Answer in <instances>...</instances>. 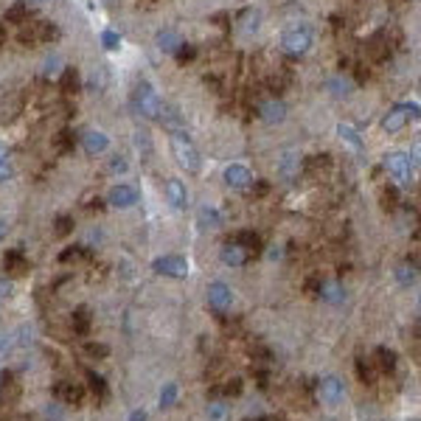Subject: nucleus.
Listing matches in <instances>:
<instances>
[{
	"label": "nucleus",
	"mask_w": 421,
	"mask_h": 421,
	"mask_svg": "<svg viewBox=\"0 0 421 421\" xmlns=\"http://www.w3.org/2000/svg\"><path fill=\"white\" fill-rule=\"evenodd\" d=\"M315 46V31L312 26L306 23H298V26H289L284 34H281V48L284 54L289 57H306Z\"/></svg>",
	"instance_id": "nucleus-1"
},
{
	"label": "nucleus",
	"mask_w": 421,
	"mask_h": 421,
	"mask_svg": "<svg viewBox=\"0 0 421 421\" xmlns=\"http://www.w3.org/2000/svg\"><path fill=\"white\" fill-rule=\"evenodd\" d=\"M168 141H172V155H175V160L186 168V172L197 175L199 168H202V157H199V149L194 146V141L188 138V133H186V130H175Z\"/></svg>",
	"instance_id": "nucleus-2"
},
{
	"label": "nucleus",
	"mask_w": 421,
	"mask_h": 421,
	"mask_svg": "<svg viewBox=\"0 0 421 421\" xmlns=\"http://www.w3.org/2000/svg\"><path fill=\"white\" fill-rule=\"evenodd\" d=\"M133 104H135V110L144 115V118H163V99H160V93L155 90V84L152 81H146V79H141L138 84H135V90H133Z\"/></svg>",
	"instance_id": "nucleus-3"
},
{
	"label": "nucleus",
	"mask_w": 421,
	"mask_h": 421,
	"mask_svg": "<svg viewBox=\"0 0 421 421\" xmlns=\"http://www.w3.org/2000/svg\"><path fill=\"white\" fill-rule=\"evenodd\" d=\"M385 168H388V175L393 177L396 186H410L413 183V157L407 152H388L385 155Z\"/></svg>",
	"instance_id": "nucleus-4"
},
{
	"label": "nucleus",
	"mask_w": 421,
	"mask_h": 421,
	"mask_svg": "<svg viewBox=\"0 0 421 421\" xmlns=\"http://www.w3.org/2000/svg\"><path fill=\"white\" fill-rule=\"evenodd\" d=\"M413 118H418V104H415V101H413V104H393V107L388 110V115L382 118V130L391 133V135H393V133H402Z\"/></svg>",
	"instance_id": "nucleus-5"
},
{
	"label": "nucleus",
	"mask_w": 421,
	"mask_h": 421,
	"mask_svg": "<svg viewBox=\"0 0 421 421\" xmlns=\"http://www.w3.org/2000/svg\"><path fill=\"white\" fill-rule=\"evenodd\" d=\"M208 306L214 309L217 315L228 312L233 306V289L225 281H214V284L208 286Z\"/></svg>",
	"instance_id": "nucleus-6"
},
{
	"label": "nucleus",
	"mask_w": 421,
	"mask_h": 421,
	"mask_svg": "<svg viewBox=\"0 0 421 421\" xmlns=\"http://www.w3.org/2000/svg\"><path fill=\"white\" fill-rule=\"evenodd\" d=\"M152 270L157 275H166V278H186L188 275V262L183 256H160V259H155Z\"/></svg>",
	"instance_id": "nucleus-7"
},
{
	"label": "nucleus",
	"mask_w": 421,
	"mask_h": 421,
	"mask_svg": "<svg viewBox=\"0 0 421 421\" xmlns=\"http://www.w3.org/2000/svg\"><path fill=\"white\" fill-rule=\"evenodd\" d=\"M107 202L112 205V208H133V205H138L141 202V191L135 188V186H126V183H118V186H112L110 188V194H107Z\"/></svg>",
	"instance_id": "nucleus-8"
},
{
	"label": "nucleus",
	"mask_w": 421,
	"mask_h": 421,
	"mask_svg": "<svg viewBox=\"0 0 421 421\" xmlns=\"http://www.w3.org/2000/svg\"><path fill=\"white\" fill-rule=\"evenodd\" d=\"M222 177H225V183H228L231 188H236V191H244V188H250L253 183H256V177H253V172H250L244 163H231V166H225Z\"/></svg>",
	"instance_id": "nucleus-9"
},
{
	"label": "nucleus",
	"mask_w": 421,
	"mask_h": 421,
	"mask_svg": "<svg viewBox=\"0 0 421 421\" xmlns=\"http://www.w3.org/2000/svg\"><path fill=\"white\" fill-rule=\"evenodd\" d=\"M301 166H304L301 152L286 149V152L281 155V160H278V175H281V180H286V183L298 180V175H301Z\"/></svg>",
	"instance_id": "nucleus-10"
},
{
	"label": "nucleus",
	"mask_w": 421,
	"mask_h": 421,
	"mask_svg": "<svg viewBox=\"0 0 421 421\" xmlns=\"http://www.w3.org/2000/svg\"><path fill=\"white\" fill-rule=\"evenodd\" d=\"M317 396L326 404H340L343 396H346V388H343V382L337 376H326V379L317 382Z\"/></svg>",
	"instance_id": "nucleus-11"
},
{
	"label": "nucleus",
	"mask_w": 421,
	"mask_h": 421,
	"mask_svg": "<svg viewBox=\"0 0 421 421\" xmlns=\"http://www.w3.org/2000/svg\"><path fill=\"white\" fill-rule=\"evenodd\" d=\"M259 118H262L264 124H270V126L284 124V121H286V104H284L281 99H267V101L259 104Z\"/></svg>",
	"instance_id": "nucleus-12"
},
{
	"label": "nucleus",
	"mask_w": 421,
	"mask_h": 421,
	"mask_svg": "<svg viewBox=\"0 0 421 421\" xmlns=\"http://www.w3.org/2000/svg\"><path fill=\"white\" fill-rule=\"evenodd\" d=\"M219 259H222V264H228V267H244L247 262H250V253L239 244V242H225L222 244V250H219Z\"/></svg>",
	"instance_id": "nucleus-13"
},
{
	"label": "nucleus",
	"mask_w": 421,
	"mask_h": 421,
	"mask_svg": "<svg viewBox=\"0 0 421 421\" xmlns=\"http://www.w3.org/2000/svg\"><path fill=\"white\" fill-rule=\"evenodd\" d=\"M81 149L88 152V155H104L107 149H110V138H107V133H101V130H88L81 135Z\"/></svg>",
	"instance_id": "nucleus-14"
},
{
	"label": "nucleus",
	"mask_w": 421,
	"mask_h": 421,
	"mask_svg": "<svg viewBox=\"0 0 421 421\" xmlns=\"http://www.w3.org/2000/svg\"><path fill=\"white\" fill-rule=\"evenodd\" d=\"M54 396H57L62 404H73V407H79V404L84 402V388L76 385V382H57Z\"/></svg>",
	"instance_id": "nucleus-15"
},
{
	"label": "nucleus",
	"mask_w": 421,
	"mask_h": 421,
	"mask_svg": "<svg viewBox=\"0 0 421 421\" xmlns=\"http://www.w3.org/2000/svg\"><path fill=\"white\" fill-rule=\"evenodd\" d=\"M183 42H186V39H183L175 28H160L157 37H155V46H157V51H163V54H177Z\"/></svg>",
	"instance_id": "nucleus-16"
},
{
	"label": "nucleus",
	"mask_w": 421,
	"mask_h": 421,
	"mask_svg": "<svg viewBox=\"0 0 421 421\" xmlns=\"http://www.w3.org/2000/svg\"><path fill=\"white\" fill-rule=\"evenodd\" d=\"M166 197H168V202H172V208H175V210H183V208L188 205V191H186V183H183V180H177V177H168V183H166Z\"/></svg>",
	"instance_id": "nucleus-17"
},
{
	"label": "nucleus",
	"mask_w": 421,
	"mask_h": 421,
	"mask_svg": "<svg viewBox=\"0 0 421 421\" xmlns=\"http://www.w3.org/2000/svg\"><path fill=\"white\" fill-rule=\"evenodd\" d=\"M3 270L12 273V275H20L28 270V259H26V253L20 247L14 250H6V256H3Z\"/></svg>",
	"instance_id": "nucleus-18"
},
{
	"label": "nucleus",
	"mask_w": 421,
	"mask_h": 421,
	"mask_svg": "<svg viewBox=\"0 0 421 421\" xmlns=\"http://www.w3.org/2000/svg\"><path fill=\"white\" fill-rule=\"evenodd\" d=\"M197 222H199L202 231H217V228L222 225V214H219L214 205H202V208L197 210Z\"/></svg>",
	"instance_id": "nucleus-19"
},
{
	"label": "nucleus",
	"mask_w": 421,
	"mask_h": 421,
	"mask_svg": "<svg viewBox=\"0 0 421 421\" xmlns=\"http://www.w3.org/2000/svg\"><path fill=\"white\" fill-rule=\"evenodd\" d=\"M326 88H329V93H331V96H337V99H349V96H351V90H354V84H351V79H349V76L337 73V76H331V79L326 81Z\"/></svg>",
	"instance_id": "nucleus-20"
},
{
	"label": "nucleus",
	"mask_w": 421,
	"mask_h": 421,
	"mask_svg": "<svg viewBox=\"0 0 421 421\" xmlns=\"http://www.w3.org/2000/svg\"><path fill=\"white\" fill-rule=\"evenodd\" d=\"M373 365L382 371V373H393L396 371V351H391L388 346H379L376 351H373Z\"/></svg>",
	"instance_id": "nucleus-21"
},
{
	"label": "nucleus",
	"mask_w": 421,
	"mask_h": 421,
	"mask_svg": "<svg viewBox=\"0 0 421 421\" xmlns=\"http://www.w3.org/2000/svg\"><path fill=\"white\" fill-rule=\"evenodd\" d=\"M259 23H262L259 9H244L242 17H239V31H242L244 37H250V34H256V31H259Z\"/></svg>",
	"instance_id": "nucleus-22"
},
{
	"label": "nucleus",
	"mask_w": 421,
	"mask_h": 421,
	"mask_svg": "<svg viewBox=\"0 0 421 421\" xmlns=\"http://www.w3.org/2000/svg\"><path fill=\"white\" fill-rule=\"evenodd\" d=\"M233 242H239V244L250 253V256H259V253H262V236L253 233V231H239Z\"/></svg>",
	"instance_id": "nucleus-23"
},
{
	"label": "nucleus",
	"mask_w": 421,
	"mask_h": 421,
	"mask_svg": "<svg viewBox=\"0 0 421 421\" xmlns=\"http://www.w3.org/2000/svg\"><path fill=\"white\" fill-rule=\"evenodd\" d=\"M90 323H93V317H90V309L88 306H79L76 312H73V317H70V326H73V331L76 334H90Z\"/></svg>",
	"instance_id": "nucleus-24"
},
{
	"label": "nucleus",
	"mask_w": 421,
	"mask_h": 421,
	"mask_svg": "<svg viewBox=\"0 0 421 421\" xmlns=\"http://www.w3.org/2000/svg\"><path fill=\"white\" fill-rule=\"evenodd\" d=\"M396 278H399L402 286H413V284L418 281V264H415V262L399 264V267H396Z\"/></svg>",
	"instance_id": "nucleus-25"
},
{
	"label": "nucleus",
	"mask_w": 421,
	"mask_h": 421,
	"mask_svg": "<svg viewBox=\"0 0 421 421\" xmlns=\"http://www.w3.org/2000/svg\"><path fill=\"white\" fill-rule=\"evenodd\" d=\"M242 379L239 376H233V379H228L225 385H217V388H210V399H217V396H239L242 393Z\"/></svg>",
	"instance_id": "nucleus-26"
},
{
	"label": "nucleus",
	"mask_w": 421,
	"mask_h": 421,
	"mask_svg": "<svg viewBox=\"0 0 421 421\" xmlns=\"http://www.w3.org/2000/svg\"><path fill=\"white\" fill-rule=\"evenodd\" d=\"M337 135H340L351 149H357V152L362 149V138H360V133L354 130L351 124H337Z\"/></svg>",
	"instance_id": "nucleus-27"
},
{
	"label": "nucleus",
	"mask_w": 421,
	"mask_h": 421,
	"mask_svg": "<svg viewBox=\"0 0 421 421\" xmlns=\"http://www.w3.org/2000/svg\"><path fill=\"white\" fill-rule=\"evenodd\" d=\"M357 376H360V382L373 385V382H376V365H373L371 360L360 357V360H357Z\"/></svg>",
	"instance_id": "nucleus-28"
},
{
	"label": "nucleus",
	"mask_w": 421,
	"mask_h": 421,
	"mask_svg": "<svg viewBox=\"0 0 421 421\" xmlns=\"http://www.w3.org/2000/svg\"><path fill=\"white\" fill-rule=\"evenodd\" d=\"M62 65H65L62 57H59V54H51L46 62H42V76H46V79H59L62 70H65Z\"/></svg>",
	"instance_id": "nucleus-29"
},
{
	"label": "nucleus",
	"mask_w": 421,
	"mask_h": 421,
	"mask_svg": "<svg viewBox=\"0 0 421 421\" xmlns=\"http://www.w3.org/2000/svg\"><path fill=\"white\" fill-rule=\"evenodd\" d=\"M320 298L323 301H329V304H340L343 298H346V292H343V286L340 284H320Z\"/></svg>",
	"instance_id": "nucleus-30"
},
{
	"label": "nucleus",
	"mask_w": 421,
	"mask_h": 421,
	"mask_svg": "<svg viewBox=\"0 0 421 421\" xmlns=\"http://www.w3.org/2000/svg\"><path fill=\"white\" fill-rule=\"evenodd\" d=\"M88 382H90L93 396H99V399H107V396H110V388H107V382H104V376H99L96 371H88Z\"/></svg>",
	"instance_id": "nucleus-31"
},
{
	"label": "nucleus",
	"mask_w": 421,
	"mask_h": 421,
	"mask_svg": "<svg viewBox=\"0 0 421 421\" xmlns=\"http://www.w3.org/2000/svg\"><path fill=\"white\" fill-rule=\"evenodd\" d=\"M6 20H12V23H28V0H17V3L6 12Z\"/></svg>",
	"instance_id": "nucleus-32"
},
{
	"label": "nucleus",
	"mask_w": 421,
	"mask_h": 421,
	"mask_svg": "<svg viewBox=\"0 0 421 421\" xmlns=\"http://www.w3.org/2000/svg\"><path fill=\"white\" fill-rule=\"evenodd\" d=\"M101 46H104V51H118L121 48V34L112 31V28H104L101 31Z\"/></svg>",
	"instance_id": "nucleus-33"
},
{
	"label": "nucleus",
	"mask_w": 421,
	"mask_h": 421,
	"mask_svg": "<svg viewBox=\"0 0 421 421\" xmlns=\"http://www.w3.org/2000/svg\"><path fill=\"white\" fill-rule=\"evenodd\" d=\"M12 177V160H9V149L0 144V183H6Z\"/></svg>",
	"instance_id": "nucleus-34"
},
{
	"label": "nucleus",
	"mask_w": 421,
	"mask_h": 421,
	"mask_svg": "<svg viewBox=\"0 0 421 421\" xmlns=\"http://www.w3.org/2000/svg\"><path fill=\"white\" fill-rule=\"evenodd\" d=\"M62 88H65V93H76L79 90V73L73 68L62 70Z\"/></svg>",
	"instance_id": "nucleus-35"
},
{
	"label": "nucleus",
	"mask_w": 421,
	"mask_h": 421,
	"mask_svg": "<svg viewBox=\"0 0 421 421\" xmlns=\"http://www.w3.org/2000/svg\"><path fill=\"white\" fill-rule=\"evenodd\" d=\"M177 402V385L175 382H166L160 391V407H172Z\"/></svg>",
	"instance_id": "nucleus-36"
},
{
	"label": "nucleus",
	"mask_w": 421,
	"mask_h": 421,
	"mask_svg": "<svg viewBox=\"0 0 421 421\" xmlns=\"http://www.w3.org/2000/svg\"><path fill=\"white\" fill-rule=\"evenodd\" d=\"M84 354L96 357V360H104V357H110V349L104 343H88V346H84Z\"/></svg>",
	"instance_id": "nucleus-37"
},
{
	"label": "nucleus",
	"mask_w": 421,
	"mask_h": 421,
	"mask_svg": "<svg viewBox=\"0 0 421 421\" xmlns=\"http://www.w3.org/2000/svg\"><path fill=\"white\" fill-rule=\"evenodd\" d=\"M208 415L214 418V421H222V418L228 415V404H225V402H210V404H208Z\"/></svg>",
	"instance_id": "nucleus-38"
},
{
	"label": "nucleus",
	"mask_w": 421,
	"mask_h": 421,
	"mask_svg": "<svg viewBox=\"0 0 421 421\" xmlns=\"http://www.w3.org/2000/svg\"><path fill=\"white\" fill-rule=\"evenodd\" d=\"M382 205H385L388 210H393V208L399 205V191H396V186L385 188V194H382Z\"/></svg>",
	"instance_id": "nucleus-39"
},
{
	"label": "nucleus",
	"mask_w": 421,
	"mask_h": 421,
	"mask_svg": "<svg viewBox=\"0 0 421 421\" xmlns=\"http://www.w3.org/2000/svg\"><path fill=\"white\" fill-rule=\"evenodd\" d=\"M73 231V219L70 217H59L57 219V236H68Z\"/></svg>",
	"instance_id": "nucleus-40"
},
{
	"label": "nucleus",
	"mask_w": 421,
	"mask_h": 421,
	"mask_svg": "<svg viewBox=\"0 0 421 421\" xmlns=\"http://www.w3.org/2000/svg\"><path fill=\"white\" fill-rule=\"evenodd\" d=\"M81 256H88L81 247H70V250H65L62 256H59V262H76V259H81Z\"/></svg>",
	"instance_id": "nucleus-41"
},
{
	"label": "nucleus",
	"mask_w": 421,
	"mask_h": 421,
	"mask_svg": "<svg viewBox=\"0 0 421 421\" xmlns=\"http://www.w3.org/2000/svg\"><path fill=\"white\" fill-rule=\"evenodd\" d=\"M110 172H112V175H124V172H126V160H124V157H112V160H110Z\"/></svg>",
	"instance_id": "nucleus-42"
},
{
	"label": "nucleus",
	"mask_w": 421,
	"mask_h": 421,
	"mask_svg": "<svg viewBox=\"0 0 421 421\" xmlns=\"http://www.w3.org/2000/svg\"><path fill=\"white\" fill-rule=\"evenodd\" d=\"M6 295H12V284L0 278V298H6Z\"/></svg>",
	"instance_id": "nucleus-43"
},
{
	"label": "nucleus",
	"mask_w": 421,
	"mask_h": 421,
	"mask_svg": "<svg viewBox=\"0 0 421 421\" xmlns=\"http://www.w3.org/2000/svg\"><path fill=\"white\" fill-rule=\"evenodd\" d=\"M130 421H146V413H144V410H135V413L130 415Z\"/></svg>",
	"instance_id": "nucleus-44"
},
{
	"label": "nucleus",
	"mask_w": 421,
	"mask_h": 421,
	"mask_svg": "<svg viewBox=\"0 0 421 421\" xmlns=\"http://www.w3.org/2000/svg\"><path fill=\"white\" fill-rule=\"evenodd\" d=\"M3 39H6V28L0 26V46H3Z\"/></svg>",
	"instance_id": "nucleus-45"
},
{
	"label": "nucleus",
	"mask_w": 421,
	"mask_h": 421,
	"mask_svg": "<svg viewBox=\"0 0 421 421\" xmlns=\"http://www.w3.org/2000/svg\"><path fill=\"white\" fill-rule=\"evenodd\" d=\"M3 233H6V222H3V219H0V236H3Z\"/></svg>",
	"instance_id": "nucleus-46"
},
{
	"label": "nucleus",
	"mask_w": 421,
	"mask_h": 421,
	"mask_svg": "<svg viewBox=\"0 0 421 421\" xmlns=\"http://www.w3.org/2000/svg\"><path fill=\"white\" fill-rule=\"evenodd\" d=\"M253 421H281V418H267V415H264V418H253Z\"/></svg>",
	"instance_id": "nucleus-47"
}]
</instances>
